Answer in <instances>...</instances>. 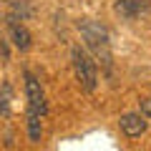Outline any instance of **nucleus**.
<instances>
[{"label":"nucleus","instance_id":"nucleus-6","mask_svg":"<svg viewBox=\"0 0 151 151\" xmlns=\"http://www.w3.org/2000/svg\"><path fill=\"white\" fill-rule=\"evenodd\" d=\"M28 136H30V141H40V136H43V126H40L38 113H28Z\"/></svg>","mask_w":151,"mask_h":151},{"label":"nucleus","instance_id":"nucleus-10","mask_svg":"<svg viewBox=\"0 0 151 151\" xmlns=\"http://www.w3.org/2000/svg\"><path fill=\"white\" fill-rule=\"evenodd\" d=\"M0 43H3V38H0Z\"/></svg>","mask_w":151,"mask_h":151},{"label":"nucleus","instance_id":"nucleus-3","mask_svg":"<svg viewBox=\"0 0 151 151\" xmlns=\"http://www.w3.org/2000/svg\"><path fill=\"white\" fill-rule=\"evenodd\" d=\"M119 126H121V131H124L129 139H136V136H141L146 129H149L144 113H124V116L119 119Z\"/></svg>","mask_w":151,"mask_h":151},{"label":"nucleus","instance_id":"nucleus-1","mask_svg":"<svg viewBox=\"0 0 151 151\" xmlns=\"http://www.w3.org/2000/svg\"><path fill=\"white\" fill-rule=\"evenodd\" d=\"M73 70H76V78L81 81V86L86 88L88 93L96 91V86H98L96 60H93L83 48H73Z\"/></svg>","mask_w":151,"mask_h":151},{"label":"nucleus","instance_id":"nucleus-5","mask_svg":"<svg viewBox=\"0 0 151 151\" xmlns=\"http://www.w3.org/2000/svg\"><path fill=\"white\" fill-rule=\"evenodd\" d=\"M113 10L119 13L121 18H126V20H134L136 15H141V13L149 10V3H146V0H116Z\"/></svg>","mask_w":151,"mask_h":151},{"label":"nucleus","instance_id":"nucleus-2","mask_svg":"<svg viewBox=\"0 0 151 151\" xmlns=\"http://www.w3.org/2000/svg\"><path fill=\"white\" fill-rule=\"evenodd\" d=\"M25 96H28V113L43 116L45 113V96H43V88H40L38 78H33L30 73H25Z\"/></svg>","mask_w":151,"mask_h":151},{"label":"nucleus","instance_id":"nucleus-4","mask_svg":"<svg viewBox=\"0 0 151 151\" xmlns=\"http://www.w3.org/2000/svg\"><path fill=\"white\" fill-rule=\"evenodd\" d=\"M8 28H10V38H13V43H15V48L18 50H30L33 38L28 33V28L20 25L18 18H13V15H8Z\"/></svg>","mask_w":151,"mask_h":151},{"label":"nucleus","instance_id":"nucleus-9","mask_svg":"<svg viewBox=\"0 0 151 151\" xmlns=\"http://www.w3.org/2000/svg\"><path fill=\"white\" fill-rule=\"evenodd\" d=\"M141 113H144L146 119H151V98H146V101H141Z\"/></svg>","mask_w":151,"mask_h":151},{"label":"nucleus","instance_id":"nucleus-7","mask_svg":"<svg viewBox=\"0 0 151 151\" xmlns=\"http://www.w3.org/2000/svg\"><path fill=\"white\" fill-rule=\"evenodd\" d=\"M10 15H20V20H23V18H28V15H30V8H28V3H25V0L15 3V5H13V13H10Z\"/></svg>","mask_w":151,"mask_h":151},{"label":"nucleus","instance_id":"nucleus-8","mask_svg":"<svg viewBox=\"0 0 151 151\" xmlns=\"http://www.w3.org/2000/svg\"><path fill=\"white\" fill-rule=\"evenodd\" d=\"M8 103H10V83H3V98H0V113H8Z\"/></svg>","mask_w":151,"mask_h":151}]
</instances>
